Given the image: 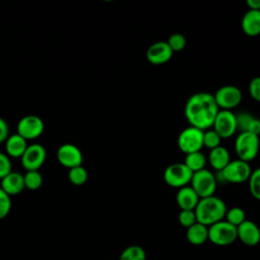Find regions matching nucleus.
<instances>
[{"label":"nucleus","mask_w":260,"mask_h":260,"mask_svg":"<svg viewBox=\"0 0 260 260\" xmlns=\"http://www.w3.org/2000/svg\"><path fill=\"white\" fill-rule=\"evenodd\" d=\"M199 199L198 195L189 185L180 188L176 195V202L181 210H194Z\"/></svg>","instance_id":"16"},{"label":"nucleus","mask_w":260,"mask_h":260,"mask_svg":"<svg viewBox=\"0 0 260 260\" xmlns=\"http://www.w3.org/2000/svg\"><path fill=\"white\" fill-rule=\"evenodd\" d=\"M167 44L169 45V47L173 53H178L185 49L186 39L182 34L175 32L170 36V38L167 41Z\"/></svg>","instance_id":"29"},{"label":"nucleus","mask_w":260,"mask_h":260,"mask_svg":"<svg viewBox=\"0 0 260 260\" xmlns=\"http://www.w3.org/2000/svg\"><path fill=\"white\" fill-rule=\"evenodd\" d=\"M0 187L9 196L16 195L24 189L23 176L19 173L11 172L1 180V186Z\"/></svg>","instance_id":"18"},{"label":"nucleus","mask_w":260,"mask_h":260,"mask_svg":"<svg viewBox=\"0 0 260 260\" xmlns=\"http://www.w3.org/2000/svg\"><path fill=\"white\" fill-rule=\"evenodd\" d=\"M178 220L182 226H184L186 229L190 228L191 225H193L194 223L197 222L195 211L194 210H181L178 215Z\"/></svg>","instance_id":"31"},{"label":"nucleus","mask_w":260,"mask_h":260,"mask_svg":"<svg viewBox=\"0 0 260 260\" xmlns=\"http://www.w3.org/2000/svg\"><path fill=\"white\" fill-rule=\"evenodd\" d=\"M24 188L28 190H38L43 184V176L39 171H26L23 176Z\"/></svg>","instance_id":"24"},{"label":"nucleus","mask_w":260,"mask_h":260,"mask_svg":"<svg viewBox=\"0 0 260 260\" xmlns=\"http://www.w3.org/2000/svg\"><path fill=\"white\" fill-rule=\"evenodd\" d=\"M251 173L252 170L249 162L241 159L231 160L223 170L217 172L219 179H216V182L219 180L224 183L242 184L249 180Z\"/></svg>","instance_id":"3"},{"label":"nucleus","mask_w":260,"mask_h":260,"mask_svg":"<svg viewBox=\"0 0 260 260\" xmlns=\"http://www.w3.org/2000/svg\"><path fill=\"white\" fill-rule=\"evenodd\" d=\"M184 164L192 173H195L205 169L204 167L206 164V157L201 151L192 152V153L186 154Z\"/></svg>","instance_id":"22"},{"label":"nucleus","mask_w":260,"mask_h":260,"mask_svg":"<svg viewBox=\"0 0 260 260\" xmlns=\"http://www.w3.org/2000/svg\"><path fill=\"white\" fill-rule=\"evenodd\" d=\"M8 133H9V127L6 121L0 117V142L6 141V139L8 138Z\"/></svg>","instance_id":"35"},{"label":"nucleus","mask_w":260,"mask_h":260,"mask_svg":"<svg viewBox=\"0 0 260 260\" xmlns=\"http://www.w3.org/2000/svg\"><path fill=\"white\" fill-rule=\"evenodd\" d=\"M237 239V228L226 220L222 219L208 226V241L213 245L229 246Z\"/></svg>","instance_id":"5"},{"label":"nucleus","mask_w":260,"mask_h":260,"mask_svg":"<svg viewBox=\"0 0 260 260\" xmlns=\"http://www.w3.org/2000/svg\"><path fill=\"white\" fill-rule=\"evenodd\" d=\"M47 152L42 144L34 143L27 145L24 153L20 157L21 166L26 171H39L46 160Z\"/></svg>","instance_id":"11"},{"label":"nucleus","mask_w":260,"mask_h":260,"mask_svg":"<svg viewBox=\"0 0 260 260\" xmlns=\"http://www.w3.org/2000/svg\"><path fill=\"white\" fill-rule=\"evenodd\" d=\"M27 147L26 140L20 135L12 134L5 141L6 154L11 157H21Z\"/></svg>","instance_id":"19"},{"label":"nucleus","mask_w":260,"mask_h":260,"mask_svg":"<svg viewBox=\"0 0 260 260\" xmlns=\"http://www.w3.org/2000/svg\"><path fill=\"white\" fill-rule=\"evenodd\" d=\"M11 209L10 196L0 187V220L5 218Z\"/></svg>","instance_id":"32"},{"label":"nucleus","mask_w":260,"mask_h":260,"mask_svg":"<svg viewBox=\"0 0 260 260\" xmlns=\"http://www.w3.org/2000/svg\"><path fill=\"white\" fill-rule=\"evenodd\" d=\"M186 239L187 241L194 245V246H200L204 244L206 241H208V226L196 222L186 231Z\"/></svg>","instance_id":"21"},{"label":"nucleus","mask_w":260,"mask_h":260,"mask_svg":"<svg viewBox=\"0 0 260 260\" xmlns=\"http://www.w3.org/2000/svg\"><path fill=\"white\" fill-rule=\"evenodd\" d=\"M259 136L250 132H241L235 140V151L238 159L249 162L253 160L259 151Z\"/></svg>","instance_id":"4"},{"label":"nucleus","mask_w":260,"mask_h":260,"mask_svg":"<svg viewBox=\"0 0 260 260\" xmlns=\"http://www.w3.org/2000/svg\"><path fill=\"white\" fill-rule=\"evenodd\" d=\"M216 185L217 182L215 176L206 169L193 173L190 182V187L195 191L199 198L213 196L216 190Z\"/></svg>","instance_id":"6"},{"label":"nucleus","mask_w":260,"mask_h":260,"mask_svg":"<svg viewBox=\"0 0 260 260\" xmlns=\"http://www.w3.org/2000/svg\"><path fill=\"white\" fill-rule=\"evenodd\" d=\"M203 133L204 131L192 126L185 128L178 136L179 149L185 154L200 151L203 147Z\"/></svg>","instance_id":"7"},{"label":"nucleus","mask_w":260,"mask_h":260,"mask_svg":"<svg viewBox=\"0 0 260 260\" xmlns=\"http://www.w3.org/2000/svg\"><path fill=\"white\" fill-rule=\"evenodd\" d=\"M226 205L223 200L215 195L200 198L194 211L197 222L206 226L222 220L226 213Z\"/></svg>","instance_id":"2"},{"label":"nucleus","mask_w":260,"mask_h":260,"mask_svg":"<svg viewBox=\"0 0 260 260\" xmlns=\"http://www.w3.org/2000/svg\"><path fill=\"white\" fill-rule=\"evenodd\" d=\"M218 111L213 94L204 91L192 94L184 108L185 118L190 126L202 131L212 127Z\"/></svg>","instance_id":"1"},{"label":"nucleus","mask_w":260,"mask_h":260,"mask_svg":"<svg viewBox=\"0 0 260 260\" xmlns=\"http://www.w3.org/2000/svg\"><path fill=\"white\" fill-rule=\"evenodd\" d=\"M237 237L246 246H256L260 242V229L254 221L246 219L237 226Z\"/></svg>","instance_id":"15"},{"label":"nucleus","mask_w":260,"mask_h":260,"mask_svg":"<svg viewBox=\"0 0 260 260\" xmlns=\"http://www.w3.org/2000/svg\"><path fill=\"white\" fill-rule=\"evenodd\" d=\"M119 260H146V253L141 246L132 245L122 251Z\"/></svg>","instance_id":"23"},{"label":"nucleus","mask_w":260,"mask_h":260,"mask_svg":"<svg viewBox=\"0 0 260 260\" xmlns=\"http://www.w3.org/2000/svg\"><path fill=\"white\" fill-rule=\"evenodd\" d=\"M248 183L251 195L255 199L260 200V168L252 171Z\"/></svg>","instance_id":"28"},{"label":"nucleus","mask_w":260,"mask_h":260,"mask_svg":"<svg viewBox=\"0 0 260 260\" xmlns=\"http://www.w3.org/2000/svg\"><path fill=\"white\" fill-rule=\"evenodd\" d=\"M193 173L184 162H175L166 168L164 172L165 182L173 188H183L191 182Z\"/></svg>","instance_id":"8"},{"label":"nucleus","mask_w":260,"mask_h":260,"mask_svg":"<svg viewBox=\"0 0 260 260\" xmlns=\"http://www.w3.org/2000/svg\"><path fill=\"white\" fill-rule=\"evenodd\" d=\"M87 171L82 166H78L75 168H72L68 172V179L69 181L76 186L83 185L87 181Z\"/></svg>","instance_id":"25"},{"label":"nucleus","mask_w":260,"mask_h":260,"mask_svg":"<svg viewBox=\"0 0 260 260\" xmlns=\"http://www.w3.org/2000/svg\"><path fill=\"white\" fill-rule=\"evenodd\" d=\"M249 92L251 98L260 103V76L254 77L249 83Z\"/></svg>","instance_id":"34"},{"label":"nucleus","mask_w":260,"mask_h":260,"mask_svg":"<svg viewBox=\"0 0 260 260\" xmlns=\"http://www.w3.org/2000/svg\"><path fill=\"white\" fill-rule=\"evenodd\" d=\"M224 217L228 222L235 225L236 228L246 220L245 211L241 207H237V206L232 207L231 209H228Z\"/></svg>","instance_id":"26"},{"label":"nucleus","mask_w":260,"mask_h":260,"mask_svg":"<svg viewBox=\"0 0 260 260\" xmlns=\"http://www.w3.org/2000/svg\"><path fill=\"white\" fill-rule=\"evenodd\" d=\"M12 172V166L9 156L6 153L0 152V180Z\"/></svg>","instance_id":"33"},{"label":"nucleus","mask_w":260,"mask_h":260,"mask_svg":"<svg viewBox=\"0 0 260 260\" xmlns=\"http://www.w3.org/2000/svg\"><path fill=\"white\" fill-rule=\"evenodd\" d=\"M256 117H254L251 113L248 112H241L236 115V124L237 130L241 132H248L252 122Z\"/></svg>","instance_id":"27"},{"label":"nucleus","mask_w":260,"mask_h":260,"mask_svg":"<svg viewBox=\"0 0 260 260\" xmlns=\"http://www.w3.org/2000/svg\"><path fill=\"white\" fill-rule=\"evenodd\" d=\"M220 141H221V138L213 129H211V130L208 129L206 131H204L203 146H205L209 150H211L217 146H220Z\"/></svg>","instance_id":"30"},{"label":"nucleus","mask_w":260,"mask_h":260,"mask_svg":"<svg viewBox=\"0 0 260 260\" xmlns=\"http://www.w3.org/2000/svg\"><path fill=\"white\" fill-rule=\"evenodd\" d=\"M219 110L232 111L242 102V91L235 85H224L219 87L213 94Z\"/></svg>","instance_id":"9"},{"label":"nucleus","mask_w":260,"mask_h":260,"mask_svg":"<svg viewBox=\"0 0 260 260\" xmlns=\"http://www.w3.org/2000/svg\"><path fill=\"white\" fill-rule=\"evenodd\" d=\"M173 54L167 42L159 41L147 48L146 59L153 65H162L171 60Z\"/></svg>","instance_id":"14"},{"label":"nucleus","mask_w":260,"mask_h":260,"mask_svg":"<svg viewBox=\"0 0 260 260\" xmlns=\"http://www.w3.org/2000/svg\"><path fill=\"white\" fill-rule=\"evenodd\" d=\"M212 128L221 139L232 137L237 131L236 115L232 111L219 110L214 119Z\"/></svg>","instance_id":"12"},{"label":"nucleus","mask_w":260,"mask_h":260,"mask_svg":"<svg viewBox=\"0 0 260 260\" xmlns=\"http://www.w3.org/2000/svg\"><path fill=\"white\" fill-rule=\"evenodd\" d=\"M57 159L60 165L70 170L72 168L82 166L83 155L76 145L72 143H65L58 148Z\"/></svg>","instance_id":"13"},{"label":"nucleus","mask_w":260,"mask_h":260,"mask_svg":"<svg viewBox=\"0 0 260 260\" xmlns=\"http://www.w3.org/2000/svg\"><path fill=\"white\" fill-rule=\"evenodd\" d=\"M208 161L212 169L219 172L223 170L226 167V165L231 161L230 153L225 147L217 146L209 151Z\"/></svg>","instance_id":"20"},{"label":"nucleus","mask_w":260,"mask_h":260,"mask_svg":"<svg viewBox=\"0 0 260 260\" xmlns=\"http://www.w3.org/2000/svg\"><path fill=\"white\" fill-rule=\"evenodd\" d=\"M242 30L249 37H256L260 35V11L248 10L241 21Z\"/></svg>","instance_id":"17"},{"label":"nucleus","mask_w":260,"mask_h":260,"mask_svg":"<svg viewBox=\"0 0 260 260\" xmlns=\"http://www.w3.org/2000/svg\"><path fill=\"white\" fill-rule=\"evenodd\" d=\"M44 122L37 115H26L22 117L17 124V134L26 141L36 139L44 132Z\"/></svg>","instance_id":"10"},{"label":"nucleus","mask_w":260,"mask_h":260,"mask_svg":"<svg viewBox=\"0 0 260 260\" xmlns=\"http://www.w3.org/2000/svg\"><path fill=\"white\" fill-rule=\"evenodd\" d=\"M249 10H259L260 11V0H247L246 1Z\"/></svg>","instance_id":"36"}]
</instances>
